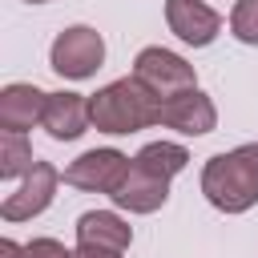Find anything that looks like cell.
<instances>
[{
  "label": "cell",
  "mask_w": 258,
  "mask_h": 258,
  "mask_svg": "<svg viewBox=\"0 0 258 258\" xmlns=\"http://www.w3.org/2000/svg\"><path fill=\"white\" fill-rule=\"evenodd\" d=\"M202 194L222 214H246L258 206V141L214 153L202 169Z\"/></svg>",
  "instance_id": "obj_1"
},
{
  "label": "cell",
  "mask_w": 258,
  "mask_h": 258,
  "mask_svg": "<svg viewBox=\"0 0 258 258\" xmlns=\"http://www.w3.org/2000/svg\"><path fill=\"white\" fill-rule=\"evenodd\" d=\"M157 97L137 81V77H121L109 81L105 89H97L89 97V113H93V129L109 133V137H125V133H141L149 125H157Z\"/></svg>",
  "instance_id": "obj_2"
},
{
  "label": "cell",
  "mask_w": 258,
  "mask_h": 258,
  "mask_svg": "<svg viewBox=\"0 0 258 258\" xmlns=\"http://www.w3.org/2000/svg\"><path fill=\"white\" fill-rule=\"evenodd\" d=\"M48 64L64 81H89L105 64V40H101V32L89 28V24L60 28L56 40H52V48H48Z\"/></svg>",
  "instance_id": "obj_3"
},
{
  "label": "cell",
  "mask_w": 258,
  "mask_h": 258,
  "mask_svg": "<svg viewBox=\"0 0 258 258\" xmlns=\"http://www.w3.org/2000/svg\"><path fill=\"white\" fill-rule=\"evenodd\" d=\"M133 77H137L157 101L177 97V93H185V89H198V73H194V64H189L185 56L161 48V44H149V48L137 52V60H133Z\"/></svg>",
  "instance_id": "obj_4"
},
{
  "label": "cell",
  "mask_w": 258,
  "mask_h": 258,
  "mask_svg": "<svg viewBox=\"0 0 258 258\" xmlns=\"http://www.w3.org/2000/svg\"><path fill=\"white\" fill-rule=\"evenodd\" d=\"M60 177H64V173H60L52 161H40V157H36V165L20 177V185L0 202V218H4V222H32L36 214H44V210L52 206Z\"/></svg>",
  "instance_id": "obj_5"
},
{
  "label": "cell",
  "mask_w": 258,
  "mask_h": 258,
  "mask_svg": "<svg viewBox=\"0 0 258 258\" xmlns=\"http://www.w3.org/2000/svg\"><path fill=\"white\" fill-rule=\"evenodd\" d=\"M133 157H125L121 149H85L77 161H69L64 169V185L85 189V194H113L121 185V177L129 173Z\"/></svg>",
  "instance_id": "obj_6"
},
{
  "label": "cell",
  "mask_w": 258,
  "mask_h": 258,
  "mask_svg": "<svg viewBox=\"0 0 258 258\" xmlns=\"http://www.w3.org/2000/svg\"><path fill=\"white\" fill-rule=\"evenodd\" d=\"M157 125L177 129L185 137H206V133L218 129V109H214V101L202 89H185V93L165 97L157 105Z\"/></svg>",
  "instance_id": "obj_7"
},
{
  "label": "cell",
  "mask_w": 258,
  "mask_h": 258,
  "mask_svg": "<svg viewBox=\"0 0 258 258\" xmlns=\"http://www.w3.org/2000/svg\"><path fill=\"white\" fill-rule=\"evenodd\" d=\"M165 24L181 44H194V48L214 44L222 32V16L206 0H165Z\"/></svg>",
  "instance_id": "obj_8"
},
{
  "label": "cell",
  "mask_w": 258,
  "mask_h": 258,
  "mask_svg": "<svg viewBox=\"0 0 258 258\" xmlns=\"http://www.w3.org/2000/svg\"><path fill=\"white\" fill-rule=\"evenodd\" d=\"M109 198H113V206L125 210V214H153V210H161V206L169 202V181L157 177V173H149V169H141V165L133 161L129 173L121 177V185H117Z\"/></svg>",
  "instance_id": "obj_9"
},
{
  "label": "cell",
  "mask_w": 258,
  "mask_h": 258,
  "mask_svg": "<svg viewBox=\"0 0 258 258\" xmlns=\"http://www.w3.org/2000/svg\"><path fill=\"white\" fill-rule=\"evenodd\" d=\"M44 105H48V93L36 89V85H4L0 89V129L8 133H28L32 125L44 121Z\"/></svg>",
  "instance_id": "obj_10"
},
{
  "label": "cell",
  "mask_w": 258,
  "mask_h": 258,
  "mask_svg": "<svg viewBox=\"0 0 258 258\" xmlns=\"http://www.w3.org/2000/svg\"><path fill=\"white\" fill-rule=\"evenodd\" d=\"M40 125L48 129V137H52V141H77V137L93 125L89 97L69 93V89L48 93V105H44V121H40Z\"/></svg>",
  "instance_id": "obj_11"
},
{
  "label": "cell",
  "mask_w": 258,
  "mask_h": 258,
  "mask_svg": "<svg viewBox=\"0 0 258 258\" xmlns=\"http://www.w3.org/2000/svg\"><path fill=\"white\" fill-rule=\"evenodd\" d=\"M133 226L113 210H89L77 218V246H105V250H129Z\"/></svg>",
  "instance_id": "obj_12"
},
{
  "label": "cell",
  "mask_w": 258,
  "mask_h": 258,
  "mask_svg": "<svg viewBox=\"0 0 258 258\" xmlns=\"http://www.w3.org/2000/svg\"><path fill=\"white\" fill-rule=\"evenodd\" d=\"M141 169H149V173H157V177H177L185 165H189V153H185V145H177V141H149V145H141L137 149V157H133Z\"/></svg>",
  "instance_id": "obj_13"
},
{
  "label": "cell",
  "mask_w": 258,
  "mask_h": 258,
  "mask_svg": "<svg viewBox=\"0 0 258 258\" xmlns=\"http://www.w3.org/2000/svg\"><path fill=\"white\" fill-rule=\"evenodd\" d=\"M36 165L32 145L24 141V133H0V177H24Z\"/></svg>",
  "instance_id": "obj_14"
},
{
  "label": "cell",
  "mask_w": 258,
  "mask_h": 258,
  "mask_svg": "<svg viewBox=\"0 0 258 258\" xmlns=\"http://www.w3.org/2000/svg\"><path fill=\"white\" fill-rule=\"evenodd\" d=\"M230 32L242 44H258V0H238L230 12Z\"/></svg>",
  "instance_id": "obj_15"
},
{
  "label": "cell",
  "mask_w": 258,
  "mask_h": 258,
  "mask_svg": "<svg viewBox=\"0 0 258 258\" xmlns=\"http://www.w3.org/2000/svg\"><path fill=\"white\" fill-rule=\"evenodd\" d=\"M24 258H73V250H64V242L56 238H32L24 242Z\"/></svg>",
  "instance_id": "obj_16"
},
{
  "label": "cell",
  "mask_w": 258,
  "mask_h": 258,
  "mask_svg": "<svg viewBox=\"0 0 258 258\" xmlns=\"http://www.w3.org/2000/svg\"><path fill=\"white\" fill-rule=\"evenodd\" d=\"M73 258H121V250H105V246H77Z\"/></svg>",
  "instance_id": "obj_17"
},
{
  "label": "cell",
  "mask_w": 258,
  "mask_h": 258,
  "mask_svg": "<svg viewBox=\"0 0 258 258\" xmlns=\"http://www.w3.org/2000/svg\"><path fill=\"white\" fill-rule=\"evenodd\" d=\"M0 258H24V246L12 242V238H4V242H0Z\"/></svg>",
  "instance_id": "obj_18"
},
{
  "label": "cell",
  "mask_w": 258,
  "mask_h": 258,
  "mask_svg": "<svg viewBox=\"0 0 258 258\" xmlns=\"http://www.w3.org/2000/svg\"><path fill=\"white\" fill-rule=\"evenodd\" d=\"M24 4H48V0H24Z\"/></svg>",
  "instance_id": "obj_19"
}]
</instances>
